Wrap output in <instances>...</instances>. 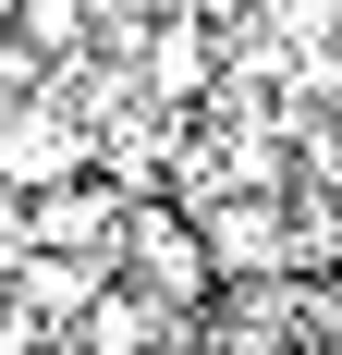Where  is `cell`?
Instances as JSON below:
<instances>
[{
  "label": "cell",
  "mask_w": 342,
  "mask_h": 355,
  "mask_svg": "<svg viewBox=\"0 0 342 355\" xmlns=\"http://www.w3.org/2000/svg\"><path fill=\"white\" fill-rule=\"evenodd\" d=\"M98 282H110L98 257H37V245H25L12 270H0V306H12L25 331H49V343H73V319L98 306Z\"/></svg>",
  "instance_id": "5b68a950"
},
{
  "label": "cell",
  "mask_w": 342,
  "mask_h": 355,
  "mask_svg": "<svg viewBox=\"0 0 342 355\" xmlns=\"http://www.w3.org/2000/svg\"><path fill=\"white\" fill-rule=\"evenodd\" d=\"M12 257H25V196L0 184V270H12Z\"/></svg>",
  "instance_id": "52a82bcc"
},
{
  "label": "cell",
  "mask_w": 342,
  "mask_h": 355,
  "mask_svg": "<svg viewBox=\"0 0 342 355\" xmlns=\"http://www.w3.org/2000/svg\"><path fill=\"white\" fill-rule=\"evenodd\" d=\"M110 282L159 294V306H183V319H208V306H220V270H208L196 220L171 209V196H123V233H110Z\"/></svg>",
  "instance_id": "6da1fadb"
},
{
  "label": "cell",
  "mask_w": 342,
  "mask_h": 355,
  "mask_svg": "<svg viewBox=\"0 0 342 355\" xmlns=\"http://www.w3.org/2000/svg\"><path fill=\"white\" fill-rule=\"evenodd\" d=\"M73 355H196V319L135 282H98V306L73 319Z\"/></svg>",
  "instance_id": "277c9868"
},
{
  "label": "cell",
  "mask_w": 342,
  "mask_h": 355,
  "mask_svg": "<svg viewBox=\"0 0 342 355\" xmlns=\"http://www.w3.org/2000/svg\"><path fill=\"white\" fill-rule=\"evenodd\" d=\"M110 233H123V184H49V196H25V245L37 257H98L110 270Z\"/></svg>",
  "instance_id": "8992f818"
},
{
  "label": "cell",
  "mask_w": 342,
  "mask_h": 355,
  "mask_svg": "<svg viewBox=\"0 0 342 355\" xmlns=\"http://www.w3.org/2000/svg\"><path fill=\"white\" fill-rule=\"evenodd\" d=\"M196 245H208V270L220 282H281V270H306L294 257V209L281 196H257V184H233V196H196Z\"/></svg>",
  "instance_id": "7a4b0ae2"
},
{
  "label": "cell",
  "mask_w": 342,
  "mask_h": 355,
  "mask_svg": "<svg viewBox=\"0 0 342 355\" xmlns=\"http://www.w3.org/2000/svg\"><path fill=\"white\" fill-rule=\"evenodd\" d=\"M62 355H73V343H62Z\"/></svg>",
  "instance_id": "ba28073f"
},
{
  "label": "cell",
  "mask_w": 342,
  "mask_h": 355,
  "mask_svg": "<svg viewBox=\"0 0 342 355\" xmlns=\"http://www.w3.org/2000/svg\"><path fill=\"white\" fill-rule=\"evenodd\" d=\"M86 172H98V135H86L49 86L0 110V184H12V196H49V184H86Z\"/></svg>",
  "instance_id": "3957f363"
}]
</instances>
